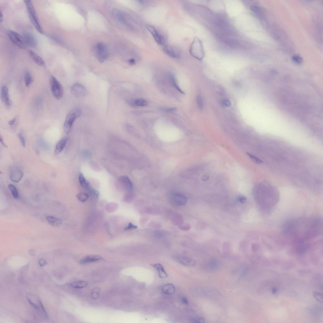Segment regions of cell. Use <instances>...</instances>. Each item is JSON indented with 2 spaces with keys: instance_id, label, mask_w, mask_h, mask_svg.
Here are the masks:
<instances>
[{
  "instance_id": "db71d44e",
  "label": "cell",
  "mask_w": 323,
  "mask_h": 323,
  "mask_svg": "<svg viewBox=\"0 0 323 323\" xmlns=\"http://www.w3.org/2000/svg\"><path fill=\"white\" fill-rule=\"evenodd\" d=\"M0 20L1 22L3 21V15L1 12V14H0Z\"/></svg>"
},
{
  "instance_id": "e0dca14e",
  "label": "cell",
  "mask_w": 323,
  "mask_h": 323,
  "mask_svg": "<svg viewBox=\"0 0 323 323\" xmlns=\"http://www.w3.org/2000/svg\"><path fill=\"white\" fill-rule=\"evenodd\" d=\"M113 17L118 22L122 24H126V16L124 13L118 9L113 10L112 12Z\"/></svg>"
},
{
  "instance_id": "52a82bcc",
  "label": "cell",
  "mask_w": 323,
  "mask_h": 323,
  "mask_svg": "<svg viewBox=\"0 0 323 323\" xmlns=\"http://www.w3.org/2000/svg\"><path fill=\"white\" fill-rule=\"evenodd\" d=\"M50 84L52 94L56 99H61L64 94L63 86L54 76H51Z\"/></svg>"
},
{
  "instance_id": "e575fe53",
  "label": "cell",
  "mask_w": 323,
  "mask_h": 323,
  "mask_svg": "<svg viewBox=\"0 0 323 323\" xmlns=\"http://www.w3.org/2000/svg\"><path fill=\"white\" fill-rule=\"evenodd\" d=\"M171 78L173 85H174L176 89H177L179 92L181 93L182 94H185V93L180 88L177 84H176L175 79V78H174V76L171 75Z\"/></svg>"
},
{
  "instance_id": "ee69618b",
  "label": "cell",
  "mask_w": 323,
  "mask_h": 323,
  "mask_svg": "<svg viewBox=\"0 0 323 323\" xmlns=\"http://www.w3.org/2000/svg\"><path fill=\"white\" fill-rule=\"evenodd\" d=\"M39 263L40 265L41 266H44L47 263L46 261L43 259H41L40 260Z\"/></svg>"
},
{
  "instance_id": "c3c4849f",
  "label": "cell",
  "mask_w": 323,
  "mask_h": 323,
  "mask_svg": "<svg viewBox=\"0 0 323 323\" xmlns=\"http://www.w3.org/2000/svg\"><path fill=\"white\" fill-rule=\"evenodd\" d=\"M129 63L130 65H133L135 64V61L134 59L132 58L129 60Z\"/></svg>"
},
{
  "instance_id": "484cf974",
  "label": "cell",
  "mask_w": 323,
  "mask_h": 323,
  "mask_svg": "<svg viewBox=\"0 0 323 323\" xmlns=\"http://www.w3.org/2000/svg\"><path fill=\"white\" fill-rule=\"evenodd\" d=\"M88 285V282L85 281H78L71 283L70 286L73 288H84Z\"/></svg>"
},
{
  "instance_id": "681fc988",
  "label": "cell",
  "mask_w": 323,
  "mask_h": 323,
  "mask_svg": "<svg viewBox=\"0 0 323 323\" xmlns=\"http://www.w3.org/2000/svg\"><path fill=\"white\" fill-rule=\"evenodd\" d=\"M16 121V119L14 118L11 121H10L8 122L9 124L10 125L12 126L14 124Z\"/></svg>"
},
{
  "instance_id": "7bdbcfd3",
  "label": "cell",
  "mask_w": 323,
  "mask_h": 323,
  "mask_svg": "<svg viewBox=\"0 0 323 323\" xmlns=\"http://www.w3.org/2000/svg\"><path fill=\"white\" fill-rule=\"evenodd\" d=\"M222 104L223 105L225 106H227V107H229V106H230L231 105L230 101L228 99H225L222 102Z\"/></svg>"
},
{
  "instance_id": "f35d334b",
  "label": "cell",
  "mask_w": 323,
  "mask_h": 323,
  "mask_svg": "<svg viewBox=\"0 0 323 323\" xmlns=\"http://www.w3.org/2000/svg\"><path fill=\"white\" fill-rule=\"evenodd\" d=\"M18 135L20 141H21L22 146H24V147H25L26 146V141L24 135H23L22 133H20Z\"/></svg>"
},
{
  "instance_id": "44dd1931",
  "label": "cell",
  "mask_w": 323,
  "mask_h": 323,
  "mask_svg": "<svg viewBox=\"0 0 323 323\" xmlns=\"http://www.w3.org/2000/svg\"><path fill=\"white\" fill-rule=\"evenodd\" d=\"M69 138L67 137L62 139L59 141L56 144L55 149V153L58 154L61 152L66 146L67 143Z\"/></svg>"
},
{
  "instance_id": "f6af8a7d",
  "label": "cell",
  "mask_w": 323,
  "mask_h": 323,
  "mask_svg": "<svg viewBox=\"0 0 323 323\" xmlns=\"http://www.w3.org/2000/svg\"><path fill=\"white\" fill-rule=\"evenodd\" d=\"M248 270V269L247 268V267H244L243 268V269L242 270V272H241L242 273H241V275L242 276H243V275H244L245 274H246V273L247 272Z\"/></svg>"
},
{
  "instance_id": "f5cc1de1",
  "label": "cell",
  "mask_w": 323,
  "mask_h": 323,
  "mask_svg": "<svg viewBox=\"0 0 323 323\" xmlns=\"http://www.w3.org/2000/svg\"><path fill=\"white\" fill-rule=\"evenodd\" d=\"M30 254L32 256H34L35 255V252L33 250H31L30 251Z\"/></svg>"
},
{
  "instance_id": "ffe728a7",
  "label": "cell",
  "mask_w": 323,
  "mask_h": 323,
  "mask_svg": "<svg viewBox=\"0 0 323 323\" xmlns=\"http://www.w3.org/2000/svg\"><path fill=\"white\" fill-rule=\"evenodd\" d=\"M28 54L30 57L37 65L39 66H43L45 64L43 59L37 54L31 50L28 51Z\"/></svg>"
},
{
  "instance_id": "b9f144b4",
  "label": "cell",
  "mask_w": 323,
  "mask_h": 323,
  "mask_svg": "<svg viewBox=\"0 0 323 323\" xmlns=\"http://www.w3.org/2000/svg\"><path fill=\"white\" fill-rule=\"evenodd\" d=\"M237 200L238 201L243 204L245 202L246 199L244 196H240L237 198Z\"/></svg>"
},
{
  "instance_id": "9a60e30c",
  "label": "cell",
  "mask_w": 323,
  "mask_h": 323,
  "mask_svg": "<svg viewBox=\"0 0 323 323\" xmlns=\"http://www.w3.org/2000/svg\"><path fill=\"white\" fill-rule=\"evenodd\" d=\"M1 98L2 102L6 107L10 106L11 103L10 100L8 88L5 85L2 86L1 92Z\"/></svg>"
},
{
  "instance_id": "4fadbf2b",
  "label": "cell",
  "mask_w": 323,
  "mask_h": 323,
  "mask_svg": "<svg viewBox=\"0 0 323 323\" xmlns=\"http://www.w3.org/2000/svg\"><path fill=\"white\" fill-rule=\"evenodd\" d=\"M72 94L76 97H82L84 96L86 93L84 86L78 83H75L72 86L71 89Z\"/></svg>"
},
{
  "instance_id": "8d00e7d4",
  "label": "cell",
  "mask_w": 323,
  "mask_h": 323,
  "mask_svg": "<svg viewBox=\"0 0 323 323\" xmlns=\"http://www.w3.org/2000/svg\"><path fill=\"white\" fill-rule=\"evenodd\" d=\"M209 267L212 269H216L219 267V264L218 262L215 260L211 261L209 263Z\"/></svg>"
},
{
  "instance_id": "d590c367",
  "label": "cell",
  "mask_w": 323,
  "mask_h": 323,
  "mask_svg": "<svg viewBox=\"0 0 323 323\" xmlns=\"http://www.w3.org/2000/svg\"><path fill=\"white\" fill-rule=\"evenodd\" d=\"M247 154L253 161L257 163V164H260L262 162L260 159L256 157L255 156L250 154L249 153H247Z\"/></svg>"
},
{
  "instance_id": "83f0119b",
  "label": "cell",
  "mask_w": 323,
  "mask_h": 323,
  "mask_svg": "<svg viewBox=\"0 0 323 323\" xmlns=\"http://www.w3.org/2000/svg\"><path fill=\"white\" fill-rule=\"evenodd\" d=\"M101 290L100 288L99 287H95L93 288L91 291V298L93 299H98L100 295Z\"/></svg>"
},
{
  "instance_id": "f907efd6",
  "label": "cell",
  "mask_w": 323,
  "mask_h": 323,
  "mask_svg": "<svg viewBox=\"0 0 323 323\" xmlns=\"http://www.w3.org/2000/svg\"><path fill=\"white\" fill-rule=\"evenodd\" d=\"M209 176L207 175H205L203 176L202 179L203 181L207 180L209 178Z\"/></svg>"
},
{
  "instance_id": "f1b7e54d",
  "label": "cell",
  "mask_w": 323,
  "mask_h": 323,
  "mask_svg": "<svg viewBox=\"0 0 323 323\" xmlns=\"http://www.w3.org/2000/svg\"><path fill=\"white\" fill-rule=\"evenodd\" d=\"M24 82L27 86H29L33 82V79L31 73L29 72L26 73L24 76Z\"/></svg>"
},
{
  "instance_id": "8992f818",
  "label": "cell",
  "mask_w": 323,
  "mask_h": 323,
  "mask_svg": "<svg viewBox=\"0 0 323 323\" xmlns=\"http://www.w3.org/2000/svg\"><path fill=\"white\" fill-rule=\"evenodd\" d=\"M26 298L29 303L36 309L39 313L46 318L48 317L47 312L40 300L37 296L31 294H29L26 295Z\"/></svg>"
},
{
  "instance_id": "816d5d0a",
  "label": "cell",
  "mask_w": 323,
  "mask_h": 323,
  "mask_svg": "<svg viewBox=\"0 0 323 323\" xmlns=\"http://www.w3.org/2000/svg\"><path fill=\"white\" fill-rule=\"evenodd\" d=\"M1 142L3 146H4L5 147H7V146L5 145V144L4 141H3V139L2 137L1 136Z\"/></svg>"
},
{
  "instance_id": "d6a6232c",
  "label": "cell",
  "mask_w": 323,
  "mask_h": 323,
  "mask_svg": "<svg viewBox=\"0 0 323 323\" xmlns=\"http://www.w3.org/2000/svg\"><path fill=\"white\" fill-rule=\"evenodd\" d=\"M191 320L192 322L195 323H203L205 322V318L200 317H192Z\"/></svg>"
},
{
  "instance_id": "8fae6325",
  "label": "cell",
  "mask_w": 323,
  "mask_h": 323,
  "mask_svg": "<svg viewBox=\"0 0 323 323\" xmlns=\"http://www.w3.org/2000/svg\"><path fill=\"white\" fill-rule=\"evenodd\" d=\"M10 178L11 180L15 182H18L21 181L24 176L22 170L16 166H12L9 169Z\"/></svg>"
},
{
  "instance_id": "5bb4252c",
  "label": "cell",
  "mask_w": 323,
  "mask_h": 323,
  "mask_svg": "<svg viewBox=\"0 0 323 323\" xmlns=\"http://www.w3.org/2000/svg\"><path fill=\"white\" fill-rule=\"evenodd\" d=\"M163 51L165 54L171 58L178 59L180 57V54L178 50L171 46L165 45L163 47Z\"/></svg>"
},
{
  "instance_id": "2e32d148",
  "label": "cell",
  "mask_w": 323,
  "mask_h": 323,
  "mask_svg": "<svg viewBox=\"0 0 323 323\" xmlns=\"http://www.w3.org/2000/svg\"><path fill=\"white\" fill-rule=\"evenodd\" d=\"M22 37L25 44L30 47H35L37 45V42L34 36L29 33H25L23 35Z\"/></svg>"
},
{
  "instance_id": "5b68a950",
  "label": "cell",
  "mask_w": 323,
  "mask_h": 323,
  "mask_svg": "<svg viewBox=\"0 0 323 323\" xmlns=\"http://www.w3.org/2000/svg\"><path fill=\"white\" fill-rule=\"evenodd\" d=\"M81 109L75 108L70 112L66 116L64 126V131L65 134H68L70 132L73 123L75 119L81 115Z\"/></svg>"
},
{
  "instance_id": "9c48e42d",
  "label": "cell",
  "mask_w": 323,
  "mask_h": 323,
  "mask_svg": "<svg viewBox=\"0 0 323 323\" xmlns=\"http://www.w3.org/2000/svg\"><path fill=\"white\" fill-rule=\"evenodd\" d=\"M96 51L97 57L100 62L103 63L107 58L108 56L107 48L104 43H99L96 45Z\"/></svg>"
},
{
  "instance_id": "4316f807",
  "label": "cell",
  "mask_w": 323,
  "mask_h": 323,
  "mask_svg": "<svg viewBox=\"0 0 323 323\" xmlns=\"http://www.w3.org/2000/svg\"><path fill=\"white\" fill-rule=\"evenodd\" d=\"M79 179L80 184L82 187L88 189L90 186L89 183L86 180L84 175L82 173L79 174Z\"/></svg>"
},
{
  "instance_id": "3957f363",
  "label": "cell",
  "mask_w": 323,
  "mask_h": 323,
  "mask_svg": "<svg viewBox=\"0 0 323 323\" xmlns=\"http://www.w3.org/2000/svg\"><path fill=\"white\" fill-rule=\"evenodd\" d=\"M190 52L193 57L199 61L204 58L205 53L201 41L199 38H195L190 48Z\"/></svg>"
},
{
  "instance_id": "30bf717a",
  "label": "cell",
  "mask_w": 323,
  "mask_h": 323,
  "mask_svg": "<svg viewBox=\"0 0 323 323\" xmlns=\"http://www.w3.org/2000/svg\"><path fill=\"white\" fill-rule=\"evenodd\" d=\"M8 36L12 42L20 48L24 47L25 43L22 37L14 31L9 30L7 31Z\"/></svg>"
},
{
  "instance_id": "603a6c76",
  "label": "cell",
  "mask_w": 323,
  "mask_h": 323,
  "mask_svg": "<svg viewBox=\"0 0 323 323\" xmlns=\"http://www.w3.org/2000/svg\"><path fill=\"white\" fill-rule=\"evenodd\" d=\"M162 292L164 294L169 295L173 294L175 293V286L172 284H167L163 286Z\"/></svg>"
},
{
  "instance_id": "d6986e66",
  "label": "cell",
  "mask_w": 323,
  "mask_h": 323,
  "mask_svg": "<svg viewBox=\"0 0 323 323\" xmlns=\"http://www.w3.org/2000/svg\"><path fill=\"white\" fill-rule=\"evenodd\" d=\"M102 259L101 256L98 255L86 256L82 258L79 262L82 265L86 264L100 260Z\"/></svg>"
},
{
  "instance_id": "ac0fdd59",
  "label": "cell",
  "mask_w": 323,
  "mask_h": 323,
  "mask_svg": "<svg viewBox=\"0 0 323 323\" xmlns=\"http://www.w3.org/2000/svg\"><path fill=\"white\" fill-rule=\"evenodd\" d=\"M119 182L125 188L129 191H131L133 188V185L130 179L127 176H122L119 178Z\"/></svg>"
},
{
  "instance_id": "ab89813d",
  "label": "cell",
  "mask_w": 323,
  "mask_h": 323,
  "mask_svg": "<svg viewBox=\"0 0 323 323\" xmlns=\"http://www.w3.org/2000/svg\"><path fill=\"white\" fill-rule=\"evenodd\" d=\"M196 101L199 108L201 109L203 108V104L202 99L201 96H198L196 98Z\"/></svg>"
},
{
  "instance_id": "7c38bea8",
  "label": "cell",
  "mask_w": 323,
  "mask_h": 323,
  "mask_svg": "<svg viewBox=\"0 0 323 323\" xmlns=\"http://www.w3.org/2000/svg\"><path fill=\"white\" fill-rule=\"evenodd\" d=\"M146 28L151 33L155 41L160 45L164 44L165 39L163 37L154 27L149 25H146Z\"/></svg>"
},
{
  "instance_id": "cb8c5ba5",
  "label": "cell",
  "mask_w": 323,
  "mask_h": 323,
  "mask_svg": "<svg viewBox=\"0 0 323 323\" xmlns=\"http://www.w3.org/2000/svg\"><path fill=\"white\" fill-rule=\"evenodd\" d=\"M46 219L50 224L55 227H58L62 224L61 220L54 216H48L46 217Z\"/></svg>"
},
{
  "instance_id": "bcb514c9",
  "label": "cell",
  "mask_w": 323,
  "mask_h": 323,
  "mask_svg": "<svg viewBox=\"0 0 323 323\" xmlns=\"http://www.w3.org/2000/svg\"><path fill=\"white\" fill-rule=\"evenodd\" d=\"M176 110V109L175 108H168L166 109L165 111L166 112H168L172 113L175 112Z\"/></svg>"
},
{
  "instance_id": "4dcf8cb0",
  "label": "cell",
  "mask_w": 323,
  "mask_h": 323,
  "mask_svg": "<svg viewBox=\"0 0 323 323\" xmlns=\"http://www.w3.org/2000/svg\"><path fill=\"white\" fill-rule=\"evenodd\" d=\"M77 197L79 201L81 202H84L87 200L89 196L86 193L82 192L79 193L77 195Z\"/></svg>"
},
{
  "instance_id": "1f68e13d",
  "label": "cell",
  "mask_w": 323,
  "mask_h": 323,
  "mask_svg": "<svg viewBox=\"0 0 323 323\" xmlns=\"http://www.w3.org/2000/svg\"><path fill=\"white\" fill-rule=\"evenodd\" d=\"M136 105L139 106H146L148 104V102L142 99H136L135 102Z\"/></svg>"
},
{
  "instance_id": "60d3db41",
  "label": "cell",
  "mask_w": 323,
  "mask_h": 323,
  "mask_svg": "<svg viewBox=\"0 0 323 323\" xmlns=\"http://www.w3.org/2000/svg\"><path fill=\"white\" fill-rule=\"evenodd\" d=\"M137 228V226L135 225L132 224V223L130 222L127 226L126 227L124 228L125 231L129 230L132 229H135Z\"/></svg>"
},
{
  "instance_id": "7402d4cb",
  "label": "cell",
  "mask_w": 323,
  "mask_h": 323,
  "mask_svg": "<svg viewBox=\"0 0 323 323\" xmlns=\"http://www.w3.org/2000/svg\"><path fill=\"white\" fill-rule=\"evenodd\" d=\"M153 267L157 269L159 273V277L165 278L168 277V275L165 271L164 267L160 264H156L152 265Z\"/></svg>"
},
{
  "instance_id": "7dc6e473",
  "label": "cell",
  "mask_w": 323,
  "mask_h": 323,
  "mask_svg": "<svg viewBox=\"0 0 323 323\" xmlns=\"http://www.w3.org/2000/svg\"><path fill=\"white\" fill-rule=\"evenodd\" d=\"M182 302L184 304L187 305L188 304V299L185 297H183L182 299Z\"/></svg>"
},
{
  "instance_id": "74e56055",
  "label": "cell",
  "mask_w": 323,
  "mask_h": 323,
  "mask_svg": "<svg viewBox=\"0 0 323 323\" xmlns=\"http://www.w3.org/2000/svg\"><path fill=\"white\" fill-rule=\"evenodd\" d=\"M314 297L317 300L320 302H322V295L320 292H314Z\"/></svg>"
},
{
  "instance_id": "6da1fadb",
  "label": "cell",
  "mask_w": 323,
  "mask_h": 323,
  "mask_svg": "<svg viewBox=\"0 0 323 323\" xmlns=\"http://www.w3.org/2000/svg\"><path fill=\"white\" fill-rule=\"evenodd\" d=\"M322 223V219L318 216L290 219L283 224L282 231L294 243L307 242L321 235Z\"/></svg>"
},
{
  "instance_id": "7a4b0ae2",
  "label": "cell",
  "mask_w": 323,
  "mask_h": 323,
  "mask_svg": "<svg viewBox=\"0 0 323 323\" xmlns=\"http://www.w3.org/2000/svg\"><path fill=\"white\" fill-rule=\"evenodd\" d=\"M255 196L258 206L265 211H270L277 205L279 199V195L277 189L267 185L257 189Z\"/></svg>"
},
{
  "instance_id": "f546056e",
  "label": "cell",
  "mask_w": 323,
  "mask_h": 323,
  "mask_svg": "<svg viewBox=\"0 0 323 323\" xmlns=\"http://www.w3.org/2000/svg\"><path fill=\"white\" fill-rule=\"evenodd\" d=\"M8 187L10 190L13 197L16 199H18V192L15 186L12 184H9L8 186Z\"/></svg>"
},
{
  "instance_id": "277c9868",
  "label": "cell",
  "mask_w": 323,
  "mask_h": 323,
  "mask_svg": "<svg viewBox=\"0 0 323 323\" xmlns=\"http://www.w3.org/2000/svg\"><path fill=\"white\" fill-rule=\"evenodd\" d=\"M30 20L37 31L40 34H43L44 32L41 25L40 24L38 18L31 1L29 0L24 1Z\"/></svg>"
},
{
  "instance_id": "d4e9b609",
  "label": "cell",
  "mask_w": 323,
  "mask_h": 323,
  "mask_svg": "<svg viewBox=\"0 0 323 323\" xmlns=\"http://www.w3.org/2000/svg\"><path fill=\"white\" fill-rule=\"evenodd\" d=\"M179 259L181 263L184 265L189 266H194L196 265L195 261L190 258L182 257H180Z\"/></svg>"
},
{
  "instance_id": "ba28073f",
  "label": "cell",
  "mask_w": 323,
  "mask_h": 323,
  "mask_svg": "<svg viewBox=\"0 0 323 323\" xmlns=\"http://www.w3.org/2000/svg\"><path fill=\"white\" fill-rule=\"evenodd\" d=\"M169 199L171 203L175 206H184L186 204L187 201V199L185 196L176 192H172L169 193Z\"/></svg>"
},
{
  "instance_id": "836d02e7",
  "label": "cell",
  "mask_w": 323,
  "mask_h": 323,
  "mask_svg": "<svg viewBox=\"0 0 323 323\" xmlns=\"http://www.w3.org/2000/svg\"><path fill=\"white\" fill-rule=\"evenodd\" d=\"M292 59L293 61L298 64H301L303 61L302 58L298 55H294L293 56Z\"/></svg>"
}]
</instances>
